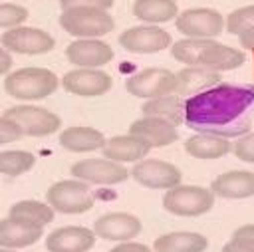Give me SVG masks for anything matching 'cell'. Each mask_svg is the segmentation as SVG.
<instances>
[{
  "instance_id": "cell-1",
  "label": "cell",
  "mask_w": 254,
  "mask_h": 252,
  "mask_svg": "<svg viewBox=\"0 0 254 252\" xmlns=\"http://www.w3.org/2000/svg\"><path fill=\"white\" fill-rule=\"evenodd\" d=\"M254 111V87L218 83L185 101L187 127L216 137H236L250 129Z\"/></svg>"
},
{
  "instance_id": "cell-2",
  "label": "cell",
  "mask_w": 254,
  "mask_h": 252,
  "mask_svg": "<svg viewBox=\"0 0 254 252\" xmlns=\"http://www.w3.org/2000/svg\"><path fill=\"white\" fill-rule=\"evenodd\" d=\"M171 56L187 63L189 67H204L212 71H224L234 69L244 63V54L236 48L222 46L214 40H198V38H187L181 42H175L171 48Z\"/></svg>"
},
{
  "instance_id": "cell-3",
  "label": "cell",
  "mask_w": 254,
  "mask_h": 252,
  "mask_svg": "<svg viewBox=\"0 0 254 252\" xmlns=\"http://www.w3.org/2000/svg\"><path fill=\"white\" fill-rule=\"evenodd\" d=\"M58 75L46 67H22L6 75L4 89L16 99H44L58 89Z\"/></svg>"
},
{
  "instance_id": "cell-4",
  "label": "cell",
  "mask_w": 254,
  "mask_h": 252,
  "mask_svg": "<svg viewBox=\"0 0 254 252\" xmlns=\"http://www.w3.org/2000/svg\"><path fill=\"white\" fill-rule=\"evenodd\" d=\"M60 26L77 38H97L105 36L113 30L115 22L111 14L105 10H93V8H71L64 10L60 16Z\"/></svg>"
},
{
  "instance_id": "cell-5",
  "label": "cell",
  "mask_w": 254,
  "mask_h": 252,
  "mask_svg": "<svg viewBox=\"0 0 254 252\" xmlns=\"http://www.w3.org/2000/svg\"><path fill=\"white\" fill-rule=\"evenodd\" d=\"M48 204L64 214H81L87 212L95 198L89 190V187L81 181H60L54 183L46 192Z\"/></svg>"
},
{
  "instance_id": "cell-6",
  "label": "cell",
  "mask_w": 254,
  "mask_h": 252,
  "mask_svg": "<svg viewBox=\"0 0 254 252\" xmlns=\"http://www.w3.org/2000/svg\"><path fill=\"white\" fill-rule=\"evenodd\" d=\"M214 196L212 190L202 187L179 185L169 189L163 196V206L177 216H198L212 208Z\"/></svg>"
},
{
  "instance_id": "cell-7",
  "label": "cell",
  "mask_w": 254,
  "mask_h": 252,
  "mask_svg": "<svg viewBox=\"0 0 254 252\" xmlns=\"http://www.w3.org/2000/svg\"><path fill=\"white\" fill-rule=\"evenodd\" d=\"M177 87V73L163 67H147L125 81V89L135 97H165L173 95Z\"/></svg>"
},
{
  "instance_id": "cell-8",
  "label": "cell",
  "mask_w": 254,
  "mask_h": 252,
  "mask_svg": "<svg viewBox=\"0 0 254 252\" xmlns=\"http://www.w3.org/2000/svg\"><path fill=\"white\" fill-rule=\"evenodd\" d=\"M6 119L16 121L24 135H32V137H44V135H52L60 129L62 121L56 113L44 109V107H34V105H16L4 111Z\"/></svg>"
},
{
  "instance_id": "cell-9",
  "label": "cell",
  "mask_w": 254,
  "mask_h": 252,
  "mask_svg": "<svg viewBox=\"0 0 254 252\" xmlns=\"http://www.w3.org/2000/svg\"><path fill=\"white\" fill-rule=\"evenodd\" d=\"M224 20L216 10L210 8H192L177 16V30L187 38L208 40L222 32Z\"/></svg>"
},
{
  "instance_id": "cell-10",
  "label": "cell",
  "mask_w": 254,
  "mask_h": 252,
  "mask_svg": "<svg viewBox=\"0 0 254 252\" xmlns=\"http://www.w3.org/2000/svg\"><path fill=\"white\" fill-rule=\"evenodd\" d=\"M54 38L38 28H26V26H18L12 30H6L2 34V48H6L8 52H16V54H46L54 48Z\"/></svg>"
},
{
  "instance_id": "cell-11",
  "label": "cell",
  "mask_w": 254,
  "mask_h": 252,
  "mask_svg": "<svg viewBox=\"0 0 254 252\" xmlns=\"http://www.w3.org/2000/svg\"><path fill=\"white\" fill-rule=\"evenodd\" d=\"M71 175L77 181L95 185H117L127 179V169L109 159H83L71 165Z\"/></svg>"
},
{
  "instance_id": "cell-12",
  "label": "cell",
  "mask_w": 254,
  "mask_h": 252,
  "mask_svg": "<svg viewBox=\"0 0 254 252\" xmlns=\"http://www.w3.org/2000/svg\"><path fill=\"white\" fill-rule=\"evenodd\" d=\"M131 175L147 189H175L181 183V171L175 165L159 159H145L137 163Z\"/></svg>"
},
{
  "instance_id": "cell-13",
  "label": "cell",
  "mask_w": 254,
  "mask_h": 252,
  "mask_svg": "<svg viewBox=\"0 0 254 252\" xmlns=\"http://www.w3.org/2000/svg\"><path fill=\"white\" fill-rule=\"evenodd\" d=\"M119 44L133 54H153L169 48L171 36L157 26H135L119 36Z\"/></svg>"
},
{
  "instance_id": "cell-14",
  "label": "cell",
  "mask_w": 254,
  "mask_h": 252,
  "mask_svg": "<svg viewBox=\"0 0 254 252\" xmlns=\"http://www.w3.org/2000/svg\"><path fill=\"white\" fill-rule=\"evenodd\" d=\"M62 85L65 91L73 93V95H83V97H91V95H103L111 89L113 79L109 77V73L99 71V69H73L67 71L62 79Z\"/></svg>"
},
{
  "instance_id": "cell-15",
  "label": "cell",
  "mask_w": 254,
  "mask_h": 252,
  "mask_svg": "<svg viewBox=\"0 0 254 252\" xmlns=\"http://www.w3.org/2000/svg\"><path fill=\"white\" fill-rule=\"evenodd\" d=\"M95 244V232L85 226H64L48 234V252H87Z\"/></svg>"
},
{
  "instance_id": "cell-16",
  "label": "cell",
  "mask_w": 254,
  "mask_h": 252,
  "mask_svg": "<svg viewBox=\"0 0 254 252\" xmlns=\"http://www.w3.org/2000/svg\"><path fill=\"white\" fill-rule=\"evenodd\" d=\"M65 56L71 63L85 69H93L109 63L113 58V50L109 44L99 40H75L65 48Z\"/></svg>"
},
{
  "instance_id": "cell-17",
  "label": "cell",
  "mask_w": 254,
  "mask_h": 252,
  "mask_svg": "<svg viewBox=\"0 0 254 252\" xmlns=\"http://www.w3.org/2000/svg\"><path fill=\"white\" fill-rule=\"evenodd\" d=\"M93 232L105 240H129L141 232V220L127 212H109L95 220Z\"/></svg>"
},
{
  "instance_id": "cell-18",
  "label": "cell",
  "mask_w": 254,
  "mask_h": 252,
  "mask_svg": "<svg viewBox=\"0 0 254 252\" xmlns=\"http://www.w3.org/2000/svg\"><path fill=\"white\" fill-rule=\"evenodd\" d=\"M129 135H135L147 141L151 147H165L179 139L177 127L159 117H143V119L133 121L129 127Z\"/></svg>"
},
{
  "instance_id": "cell-19",
  "label": "cell",
  "mask_w": 254,
  "mask_h": 252,
  "mask_svg": "<svg viewBox=\"0 0 254 252\" xmlns=\"http://www.w3.org/2000/svg\"><path fill=\"white\" fill-rule=\"evenodd\" d=\"M42 238V226L28 220L6 216L0 222V246L2 248H24Z\"/></svg>"
},
{
  "instance_id": "cell-20",
  "label": "cell",
  "mask_w": 254,
  "mask_h": 252,
  "mask_svg": "<svg viewBox=\"0 0 254 252\" xmlns=\"http://www.w3.org/2000/svg\"><path fill=\"white\" fill-rule=\"evenodd\" d=\"M220 83V73L204 67H185L177 73V87L175 95H198L206 89H212L214 85Z\"/></svg>"
},
{
  "instance_id": "cell-21",
  "label": "cell",
  "mask_w": 254,
  "mask_h": 252,
  "mask_svg": "<svg viewBox=\"0 0 254 252\" xmlns=\"http://www.w3.org/2000/svg\"><path fill=\"white\" fill-rule=\"evenodd\" d=\"M210 190L222 198H246L254 194V173L250 171H228L216 177Z\"/></svg>"
},
{
  "instance_id": "cell-22",
  "label": "cell",
  "mask_w": 254,
  "mask_h": 252,
  "mask_svg": "<svg viewBox=\"0 0 254 252\" xmlns=\"http://www.w3.org/2000/svg\"><path fill=\"white\" fill-rule=\"evenodd\" d=\"M151 145L135 135H119L111 137L103 147V157L115 163H127V161H139L149 153Z\"/></svg>"
},
{
  "instance_id": "cell-23",
  "label": "cell",
  "mask_w": 254,
  "mask_h": 252,
  "mask_svg": "<svg viewBox=\"0 0 254 252\" xmlns=\"http://www.w3.org/2000/svg\"><path fill=\"white\" fill-rule=\"evenodd\" d=\"M105 143L107 141H105L103 133L93 127H69V129L62 131V135H60V145L73 153L103 149Z\"/></svg>"
},
{
  "instance_id": "cell-24",
  "label": "cell",
  "mask_w": 254,
  "mask_h": 252,
  "mask_svg": "<svg viewBox=\"0 0 254 252\" xmlns=\"http://www.w3.org/2000/svg\"><path fill=\"white\" fill-rule=\"evenodd\" d=\"M208 240L198 232H171L155 240V252H204Z\"/></svg>"
},
{
  "instance_id": "cell-25",
  "label": "cell",
  "mask_w": 254,
  "mask_h": 252,
  "mask_svg": "<svg viewBox=\"0 0 254 252\" xmlns=\"http://www.w3.org/2000/svg\"><path fill=\"white\" fill-rule=\"evenodd\" d=\"M145 117H159L175 127L185 121V101L179 95H165V97H155L143 103L141 107Z\"/></svg>"
},
{
  "instance_id": "cell-26",
  "label": "cell",
  "mask_w": 254,
  "mask_h": 252,
  "mask_svg": "<svg viewBox=\"0 0 254 252\" xmlns=\"http://www.w3.org/2000/svg\"><path fill=\"white\" fill-rule=\"evenodd\" d=\"M230 141L216 135H192L185 141V151L194 159H218L230 151Z\"/></svg>"
},
{
  "instance_id": "cell-27",
  "label": "cell",
  "mask_w": 254,
  "mask_h": 252,
  "mask_svg": "<svg viewBox=\"0 0 254 252\" xmlns=\"http://www.w3.org/2000/svg\"><path fill=\"white\" fill-rule=\"evenodd\" d=\"M133 14L135 18L151 24L169 22L177 16V2L175 0H137L133 4Z\"/></svg>"
},
{
  "instance_id": "cell-28",
  "label": "cell",
  "mask_w": 254,
  "mask_h": 252,
  "mask_svg": "<svg viewBox=\"0 0 254 252\" xmlns=\"http://www.w3.org/2000/svg\"><path fill=\"white\" fill-rule=\"evenodd\" d=\"M10 216L20 218V220H28V222L38 224V226H44V224L54 220V208L50 204L38 202V200H20V202L10 206Z\"/></svg>"
},
{
  "instance_id": "cell-29",
  "label": "cell",
  "mask_w": 254,
  "mask_h": 252,
  "mask_svg": "<svg viewBox=\"0 0 254 252\" xmlns=\"http://www.w3.org/2000/svg\"><path fill=\"white\" fill-rule=\"evenodd\" d=\"M36 163V157L28 151H2L0 155V171L6 177H18L28 173Z\"/></svg>"
},
{
  "instance_id": "cell-30",
  "label": "cell",
  "mask_w": 254,
  "mask_h": 252,
  "mask_svg": "<svg viewBox=\"0 0 254 252\" xmlns=\"http://www.w3.org/2000/svg\"><path fill=\"white\" fill-rule=\"evenodd\" d=\"M254 28V6H244V8H238L234 12L228 14V20H226V30L230 34H242L246 30Z\"/></svg>"
},
{
  "instance_id": "cell-31",
  "label": "cell",
  "mask_w": 254,
  "mask_h": 252,
  "mask_svg": "<svg viewBox=\"0 0 254 252\" xmlns=\"http://www.w3.org/2000/svg\"><path fill=\"white\" fill-rule=\"evenodd\" d=\"M28 18V10L16 4H8L4 2L0 6V26L2 28H18V24H22Z\"/></svg>"
},
{
  "instance_id": "cell-32",
  "label": "cell",
  "mask_w": 254,
  "mask_h": 252,
  "mask_svg": "<svg viewBox=\"0 0 254 252\" xmlns=\"http://www.w3.org/2000/svg\"><path fill=\"white\" fill-rule=\"evenodd\" d=\"M232 153L244 161V163H254V133H248L244 137H240L234 147H232Z\"/></svg>"
},
{
  "instance_id": "cell-33",
  "label": "cell",
  "mask_w": 254,
  "mask_h": 252,
  "mask_svg": "<svg viewBox=\"0 0 254 252\" xmlns=\"http://www.w3.org/2000/svg\"><path fill=\"white\" fill-rule=\"evenodd\" d=\"M62 10L71 8H93V10H105L113 6V0H60Z\"/></svg>"
},
{
  "instance_id": "cell-34",
  "label": "cell",
  "mask_w": 254,
  "mask_h": 252,
  "mask_svg": "<svg viewBox=\"0 0 254 252\" xmlns=\"http://www.w3.org/2000/svg\"><path fill=\"white\" fill-rule=\"evenodd\" d=\"M232 242L248 252H254V224H244L232 232Z\"/></svg>"
},
{
  "instance_id": "cell-35",
  "label": "cell",
  "mask_w": 254,
  "mask_h": 252,
  "mask_svg": "<svg viewBox=\"0 0 254 252\" xmlns=\"http://www.w3.org/2000/svg\"><path fill=\"white\" fill-rule=\"evenodd\" d=\"M22 135H24V131L16 121L6 119V117L0 119V143H12V141L20 139Z\"/></svg>"
},
{
  "instance_id": "cell-36",
  "label": "cell",
  "mask_w": 254,
  "mask_h": 252,
  "mask_svg": "<svg viewBox=\"0 0 254 252\" xmlns=\"http://www.w3.org/2000/svg\"><path fill=\"white\" fill-rule=\"evenodd\" d=\"M109 252H151L145 244H139V242H125V244H119L115 248H111Z\"/></svg>"
},
{
  "instance_id": "cell-37",
  "label": "cell",
  "mask_w": 254,
  "mask_h": 252,
  "mask_svg": "<svg viewBox=\"0 0 254 252\" xmlns=\"http://www.w3.org/2000/svg\"><path fill=\"white\" fill-rule=\"evenodd\" d=\"M238 40H240V46H242V48H246V50H254V28L242 32V34L238 36Z\"/></svg>"
},
{
  "instance_id": "cell-38",
  "label": "cell",
  "mask_w": 254,
  "mask_h": 252,
  "mask_svg": "<svg viewBox=\"0 0 254 252\" xmlns=\"http://www.w3.org/2000/svg\"><path fill=\"white\" fill-rule=\"evenodd\" d=\"M0 58H2V65H0V71H2V73H6V71L10 69V63H12L10 52H8L6 48H2V52H0Z\"/></svg>"
},
{
  "instance_id": "cell-39",
  "label": "cell",
  "mask_w": 254,
  "mask_h": 252,
  "mask_svg": "<svg viewBox=\"0 0 254 252\" xmlns=\"http://www.w3.org/2000/svg\"><path fill=\"white\" fill-rule=\"evenodd\" d=\"M222 252H248V250H244L242 246H238L236 242L230 240V242H226V244L222 246Z\"/></svg>"
},
{
  "instance_id": "cell-40",
  "label": "cell",
  "mask_w": 254,
  "mask_h": 252,
  "mask_svg": "<svg viewBox=\"0 0 254 252\" xmlns=\"http://www.w3.org/2000/svg\"><path fill=\"white\" fill-rule=\"evenodd\" d=\"M0 252H16V250H12V248H2Z\"/></svg>"
}]
</instances>
